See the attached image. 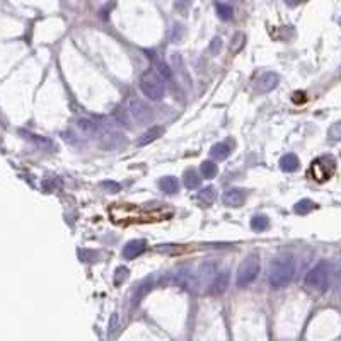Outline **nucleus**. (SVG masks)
<instances>
[{
	"mask_svg": "<svg viewBox=\"0 0 341 341\" xmlns=\"http://www.w3.org/2000/svg\"><path fill=\"white\" fill-rule=\"evenodd\" d=\"M155 70L159 72V74L162 75L164 79H169V77H171V70H169V67H167V65L164 63V62H155Z\"/></svg>",
	"mask_w": 341,
	"mask_h": 341,
	"instance_id": "obj_30",
	"label": "nucleus"
},
{
	"mask_svg": "<svg viewBox=\"0 0 341 341\" xmlns=\"http://www.w3.org/2000/svg\"><path fill=\"white\" fill-rule=\"evenodd\" d=\"M246 198H247L246 190H243V188H229L224 193V196H222V200H224V205L232 206V208H239L246 201Z\"/></svg>",
	"mask_w": 341,
	"mask_h": 341,
	"instance_id": "obj_8",
	"label": "nucleus"
},
{
	"mask_svg": "<svg viewBox=\"0 0 341 341\" xmlns=\"http://www.w3.org/2000/svg\"><path fill=\"white\" fill-rule=\"evenodd\" d=\"M210 154H212L215 160H224L231 155V147L227 144H215L212 147V150H210Z\"/></svg>",
	"mask_w": 341,
	"mask_h": 341,
	"instance_id": "obj_17",
	"label": "nucleus"
},
{
	"mask_svg": "<svg viewBox=\"0 0 341 341\" xmlns=\"http://www.w3.org/2000/svg\"><path fill=\"white\" fill-rule=\"evenodd\" d=\"M270 227V220L264 215H254L251 218V229L256 232H263Z\"/></svg>",
	"mask_w": 341,
	"mask_h": 341,
	"instance_id": "obj_21",
	"label": "nucleus"
},
{
	"mask_svg": "<svg viewBox=\"0 0 341 341\" xmlns=\"http://www.w3.org/2000/svg\"><path fill=\"white\" fill-rule=\"evenodd\" d=\"M200 183H201V178L198 176L196 171L188 169L185 172V186L188 190H196V188L200 186Z\"/></svg>",
	"mask_w": 341,
	"mask_h": 341,
	"instance_id": "obj_19",
	"label": "nucleus"
},
{
	"mask_svg": "<svg viewBox=\"0 0 341 341\" xmlns=\"http://www.w3.org/2000/svg\"><path fill=\"white\" fill-rule=\"evenodd\" d=\"M191 2H193V0H176V9H178L179 12L186 14L188 9L191 7Z\"/></svg>",
	"mask_w": 341,
	"mask_h": 341,
	"instance_id": "obj_31",
	"label": "nucleus"
},
{
	"mask_svg": "<svg viewBox=\"0 0 341 341\" xmlns=\"http://www.w3.org/2000/svg\"><path fill=\"white\" fill-rule=\"evenodd\" d=\"M278 84H280L278 75L275 74V72H266V74H263L258 80V93H261V94L271 93L273 89H277Z\"/></svg>",
	"mask_w": 341,
	"mask_h": 341,
	"instance_id": "obj_10",
	"label": "nucleus"
},
{
	"mask_svg": "<svg viewBox=\"0 0 341 341\" xmlns=\"http://www.w3.org/2000/svg\"><path fill=\"white\" fill-rule=\"evenodd\" d=\"M200 171H201V174L205 176L206 179H212V178H215V176H217L218 167H217V164L213 162V160H203L201 166H200Z\"/></svg>",
	"mask_w": 341,
	"mask_h": 341,
	"instance_id": "obj_20",
	"label": "nucleus"
},
{
	"mask_svg": "<svg viewBox=\"0 0 341 341\" xmlns=\"http://www.w3.org/2000/svg\"><path fill=\"white\" fill-rule=\"evenodd\" d=\"M229 280H231V275H229L227 270L217 271V275L213 277L212 282H210V293H213V295H222V293L225 292V290H227Z\"/></svg>",
	"mask_w": 341,
	"mask_h": 341,
	"instance_id": "obj_9",
	"label": "nucleus"
},
{
	"mask_svg": "<svg viewBox=\"0 0 341 341\" xmlns=\"http://www.w3.org/2000/svg\"><path fill=\"white\" fill-rule=\"evenodd\" d=\"M328 135H329V139H331V140H340L341 139V121L335 123L331 128H329Z\"/></svg>",
	"mask_w": 341,
	"mask_h": 341,
	"instance_id": "obj_28",
	"label": "nucleus"
},
{
	"mask_svg": "<svg viewBox=\"0 0 341 341\" xmlns=\"http://www.w3.org/2000/svg\"><path fill=\"white\" fill-rule=\"evenodd\" d=\"M174 282L188 292H196L198 287H200V280L190 268H179L174 273Z\"/></svg>",
	"mask_w": 341,
	"mask_h": 341,
	"instance_id": "obj_7",
	"label": "nucleus"
},
{
	"mask_svg": "<svg viewBox=\"0 0 341 341\" xmlns=\"http://www.w3.org/2000/svg\"><path fill=\"white\" fill-rule=\"evenodd\" d=\"M164 133V128L162 126H150V128L147 130V132L144 133V135L140 137L139 140H137V145L139 147H145V145L152 144V142H155L159 137H162Z\"/></svg>",
	"mask_w": 341,
	"mask_h": 341,
	"instance_id": "obj_12",
	"label": "nucleus"
},
{
	"mask_svg": "<svg viewBox=\"0 0 341 341\" xmlns=\"http://www.w3.org/2000/svg\"><path fill=\"white\" fill-rule=\"evenodd\" d=\"M295 275V259L290 252H283L277 256L270 264V275L268 282L273 290H282L292 282Z\"/></svg>",
	"mask_w": 341,
	"mask_h": 341,
	"instance_id": "obj_1",
	"label": "nucleus"
},
{
	"mask_svg": "<svg viewBox=\"0 0 341 341\" xmlns=\"http://www.w3.org/2000/svg\"><path fill=\"white\" fill-rule=\"evenodd\" d=\"M145 247H147V243H145L144 239L130 241V243L123 247V258L125 259H135L137 256H140L142 252L145 251Z\"/></svg>",
	"mask_w": 341,
	"mask_h": 341,
	"instance_id": "obj_11",
	"label": "nucleus"
},
{
	"mask_svg": "<svg viewBox=\"0 0 341 341\" xmlns=\"http://www.w3.org/2000/svg\"><path fill=\"white\" fill-rule=\"evenodd\" d=\"M152 280H147V282H144L142 285L137 289V293H135V297H133V305H139L140 304V300H142V297H145L148 292L152 290Z\"/></svg>",
	"mask_w": 341,
	"mask_h": 341,
	"instance_id": "obj_23",
	"label": "nucleus"
},
{
	"mask_svg": "<svg viewBox=\"0 0 341 341\" xmlns=\"http://www.w3.org/2000/svg\"><path fill=\"white\" fill-rule=\"evenodd\" d=\"M316 208V203H314L312 200H300V201H297L293 205V212L297 213V215H307V213H310L312 210Z\"/></svg>",
	"mask_w": 341,
	"mask_h": 341,
	"instance_id": "obj_18",
	"label": "nucleus"
},
{
	"mask_svg": "<svg viewBox=\"0 0 341 341\" xmlns=\"http://www.w3.org/2000/svg\"><path fill=\"white\" fill-rule=\"evenodd\" d=\"M217 14L218 17L222 19V21H229V19H232L234 16V10L231 5H227V3H217Z\"/></svg>",
	"mask_w": 341,
	"mask_h": 341,
	"instance_id": "obj_24",
	"label": "nucleus"
},
{
	"mask_svg": "<svg viewBox=\"0 0 341 341\" xmlns=\"http://www.w3.org/2000/svg\"><path fill=\"white\" fill-rule=\"evenodd\" d=\"M75 126H77L79 133L84 137H93L96 132H97V125H96V121L89 120V118H80V120H77V123H75Z\"/></svg>",
	"mask_w": 341,
	"mask_h": 341,
	"instance_id": "obj_14",
	"label": "nucleus"
},
{
	"mask_svg": "<svg viewBox=\"0 0 341 341\" xmlns=\"http://www.w3.org/2000/svg\"><path fill=\"white\" fill-rule=\"evenodd\" d=\"M101 188L106 191V193H118V191L121 190L120 185H118L116 181H102L101 183Z\"/></svg>",
	"mask_w": 341,
	"mask_h": 341,
	"instance_id": "obj_27",
	"label": "nucleus"
},
{
	"mask_svg": "<svg viewBox=\"0 0 341 341\" xmlns=\"http://www.w3.org/2000/svg\"><path fill=\"white\" fill-rule=\"evenodd\" d=\"M160 188H162L164 193L174 195L179 191V181L174 178V176H166V178L160 179Z\"/></svg>",
	"mask_w": 341,
	"mask_h": 341,
	"instance_id": "obj_16",
	"label": "nucleus"
},
{
	"mask_svg": "<svg viewBox=\"0 0 341 341\" xmlns=\"http://www.w3.org/2000/svg\"><path fill=\"white\" fill-rule=\"evenodd\" d=\"M183 26L181 24H174L172 26V31H171V40L172 43H179L183 40Z\"/></svg>",
	"mask_w": 341,
	"mask_h": 341,
	"instance_id": "obj_26",
	"label": "nucleus"
},
{
	"mask_svg": "<svg viewBox=\"0 0 341 341\" xmlns=\"http://www.w3.org/2000/svg\"><path fill=\"white\" fill-rule=\"evenodd\" d=\"M26 139H29L33 142L36 147H40L41 150H47V152H55L56 150V145L53 144L51 140L47 139V137H40V135H34V133H22Z\"/></svg>",
	"mask_w": 341,
	"mask_h": 341,
	"instance_id": "obj_13",
	"label": "nucleus"
},
{
	"mask_svg": "<svg viewBox=\"0 0 341 341\" xmlns=\"http://www.w3.org/2000/svg\"><path fill=\"white\" fill-rule=\"evenodd\" d=\"M198 200H200L203 205H212L213 200H215V188L206 186L198 193Z\"/></svg>",
	"mask_w": 341,
	"mask_h": 341,
	"instance_id": "obj_22",
	"label": "nucleus"
},
{
	"mask_svg": "<svg viewBox=\"0 0 341 341\" xmlns=\"http://www.w3.org/2000/svg\"><path fill=\"white\" fill-rule=\"evenodd\" d=\"M298 157L295 154H287L280 159V169L283 172H293L298 169Z\"/></svg>",
	"mask_w": 341,
	"mask_h": 341,
	"instance_id": "obj_15",
	"label": "nucleus"
},
{
	"mask_svg": "<svg viewBox=\"0 0 341 341\" xmlns=\"http://www.w3.org/2000/svg\"><path fill=\"white\" fill-rule=\"evenodd\" d=\"M329 278H331V264L324 259H321L317 264H314L309 270V273L305 275V287L317 292H326L329 289Z\"/></svg>",
	"mask_w": 341,
	"mask_h": 341,
	"instance_id": "obj_2",
	"label": "nucleus"
},
{
	"mask_svg": "<svg viewBox=\"0 0 341 341\" xmlns=\"http://www.w3.org/2000/svg\"><path fill=\"white\" fill-rule=\"evenodd\" d=\"M335 171H336V160L331 155H321L310 164L309 176L312 179H316V181L324 183L335 174Z\"/></svg>",
	"mask_w": 341,
	"mask_h": 341,
	"instance_id": "obj_5",
	"label": "nucleus"
},
{
	"mask_svg": "<svg viewBox=\"0 0 341 341\" xmlns=\"http://www.w3.org/2000/svg\"><path fill=\"white\" fill-rule=\"evenodd\" d=\"M302 0H285V3L287 5H290V7H295V5H298Z\"/></svg>",
	"mask_w": 341,
	"mask_h": 341,
	"instance_id": "obj_33",
	"label": "nucleus"
},
{
	"mask_svg": "<svg viewBox=\"0 0 341 341\" xmlns=\"http://www.w3.org/2000/svg\"><path fill=\"white\" fill-rule=\"evenodd\" d=\"M220 48H222V40H220V38H213L212 47H210V49H212L213 55H218V51H220Z\"/></svg>",
	"mask_w": 341,
	"mask_h": 341,
	"instance_id": "obj_32",
	"label": "nucleus"
},
{
	"mask_svg": "<svg viewBox=\"0 0 341 341\" xmlns=\"http://www.w3.org/2000/svg\"><path fill=\"white\" fill-rule=\"evenodd\" d=\"M79 256H80V261H97L99 258L97 252H93V251H79Z\"/></svg>",
	"mask_w": 341,
	"mask_h": 341,
	"instance_id": "obj_29",
	"label": "nucleus"
},
{
	"mask_svg": "<svg viewBox=\"0 0 341 341\" xmlns=\"http://www.w3.org/2000/svg\"><path fill=\"white\" fill-rule=\"evenodd\" d=\"M259 270H261V261H259V254L256 252H251L243 263H241L239 270H237V280L236 285L239 289H246V287L251 285L259 275Z\"/></svg>",
	"mask_w": 341,
	"mask_h": 341,
	"instance_id": "obj_4",
	"label": "nucleus"
},
{
	"mask_svg": "<svg viewBox=\"0 0 341 341\" xmlns=\"http://www.w3.org/2000/svg\"><path fill=\"white\" fill-rule=\"evenodd\" d=\"M140 89L150 101H160L166 93L164 77L155 70H147L140 79Z\"/></svg>",
	"mask_w": 341,
	"mask_h": 341,
	"instance_id": "obj_3",
	"label": "nucleus"
},
{
	"mask_svg": "<svg viewBox=\"0 0 341 341\" xmlns=\"http://www.w3.org/2000/svg\"><path fill=\"white\" fill-rule=\"evenodd\" d=\"M126 113L139 125H148L152 121V111L148 109V106L144 101H140L137 97L128 99V102H126Z\"/></svg>",
	"mask_w": 341,
	"mask_h": 341,
	"instance_id": "obj_6",
	"label": "nucleus"
},
{
	"mask_svg": "<svg viewBox=\"0 0 341 341\" xmlns=\"http://www.w3.org/2000/svg\"><path fill=\"white\" fill-rule=\"evenodd\" d=\"M128 275H130L128 268H125V266L118 268L116 273H114V285H121L123 282H126V280H128Z\"/></svg>",
	"mask_w": 341,
	"mask_h": 341,
	"instance_id": "obj_25",
	"label": "nucleus"
}]
</instances>
